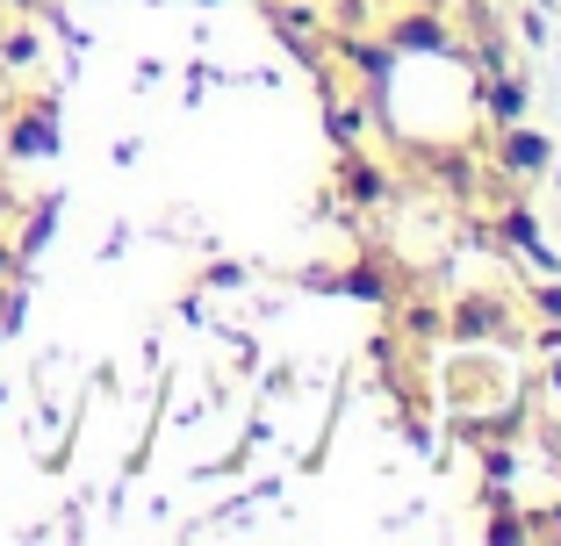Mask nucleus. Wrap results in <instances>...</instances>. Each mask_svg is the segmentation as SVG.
<instances>
[{
	"instance_id": "1",
	"label": "nucleus",
	"mask_w": 561,
	"mask_h": 546,
	"mask_svg": "<svg viewBox=\"0 0 561 546\" xmlns=\"http://www.w3.org/2000/svg\"><path fill=\"white\" fill-rule=\"evenodd\" d=\"M381 44L397 50V58H454V50H461V36H454L446 8H403V15L381 30Z\"/></svg>"
},
{
	"instance_id": "2",
	"label": "nucleus",
	"mask_w": 561,
	"mask_h": 546,
	"mask_svg": "<svg viewBox=\"0 0 561 546\" xmlns=\"http://www.w3.org/2000/svg\"><path fill=\"white\" fill-rule=\"evenodd\" d=\"M58 101H22L15 116H8V130H0V151L15 159V166H30V159H58Z\"/></svg>"
},
{
	"instance_id": "3",
	"label": "nucleus",
	"mask_w": 561,
	"mask_h": 546,
	"mask_svg": "<svg viewBox=\"0 0 561 546\" xmlns=\"http://www.w3.org/2000/svg\"><path fill=\"white\" fill-rule=\"evenodd\" d=\"M446 338H461V346H504L512 332V310H504V295H490V288H468L461 302H454V316H446Z\"/></svg>"
},
{
	"instance_id": "4",
	"label": "nucleus",
	"mask_w": 561,
	"mask_h": 546,
	"mask_svg": "<svg viewBox=\"0 0 561 546\" xmlns=\"http://www.w3.org/2000/svg\"><path fill=\"white\" fill-rule=\"evenodd\" d=\"M496 173L504 181H547L554 173V137L533 130V123H504L496 130Z\"/></svg>"
},
{
	"instance_id": "5",
	"label": "nucleus",
	"mask_w": 561,
	"mask_h": 546,
	"mask_svg": "<svg viewBox=\"0 0 561 546\" xmlns=\"http://www.w3.org/2000/svg\"><path fill=\"white\" fill-rule=\"evenodd\" d=\"M339 187H346V201H353V209H375V201L389 195V166L346 144V159H339Z\"/></svg>"
},
{
	"instance_id": "6",
	"label": "nucleus",
	"mask_w": 561,
	"mask_h": 546,
	"mask_svg": "<svg viewBox=\"0 0 561 546\" xmlns=\"http://www.w3.org/2000/svg\"><path fill=\"white\" fill-rule=\"evenodd\" d=\"M482 116H490V130L526 123V80H512V72H482Z\"/></svg>"
},
{
	"instance_id": "7",
	"label": "nucleus",
	"mask_w": 561,
	"mask_h": 546,
	"mask_svg": "<svg viewBox=\"0 0 561 546\" xmlns=\"http://www.w3.org/2000/svg\"><path fill=\"white\" fill-rule=\"evenodd\" d=\"M504 237H512V245L526 252L533 266H547V274H554V252H547V237H540V216H533V209H504Z\"/></svg>"
},
{
	"instance_id": "8",
	"label": "nucleus",
	"mask_w": 561,
	"mask_h": 546,
	"mask_svg": "<svg viewBox=\"0 0 561 546\" xmlns=\"http://www.w3.org/2000/svg\"><path fill=\"white\" fill-rule=\"evenodd\" d=\"M339 50H346V66L360 72V80H389V66H397V50L381 44V36H346Z\"/></svg>"
},
{
	"instance_id": "9",
	"label": "nucleus",
	"mask_w": 561,
	"mask_h": 546,
	"mask_svg": "<svg viewBox=\"0 0 561 546\" xmlns=\"http://www.w3.org/2000/svg\"><path fill=\"white\" fill-rule=\"evenodd\" d=\"M50 223H58V195H44V201H36V209H30V223H22V237H15V259H22V266H30L36 252H44Z\"/></svg>"
},
{
	"instance_id": "10",
	"label": "nucleus",
	"mask_w": 561,
	"mask_h": 546,
	"mask_svg": "<svg viewBox=\"0 0 561 546\" xmlns=\"http://www.w3.org/2000/svg\"><path fill=\"white\" fill-rule=\"evenodd\" d=\"M36 58H44V44H36V30H8V36H0V66H8V72H30Z\"/></svg>"
},
{
	"instance_id": "11",
	"label": "nucleus",
	"mask_w": 561,
	"mask_h": 546,
	"mask_svg": "<svg viewBox=\"0 0 561 546\" xmlns=\"http://www.w3.org/2000/svg\"><path fill=\"white\" fill-rule=\"evenodd\" d=\"M482 532H490V539H533V532H526V518H518V503H504V497L490 503V518H482Z\"/></svg>"
},
{
	"instance_id": "12",
	"label": "nucleus",
	"mask_w": 561,
	"mask_h": 546,
	"mask_svg": "<svg viewBox=\"0 0 561 546\" xmlns=\"http://www.w3.org/2000/svg\"><path fill=\"white\" fill-rule=\"evenodd\" d=\"M439 181L454 187V195H468V187H476V166H468L461 151H439Z\"/></svg>"
},
{
	"instance_id": "13",
	"label": "nucleus",
	"mask_w": 561,
	"mask_h": 546,
	"mask_svg": "<svg viewBox=\"0 0 561 546\" xmlns=\"http://www.w3.org/2000/svg\"><path fill=\"white\" fill-rule=\"evenodd\" d=\"M331 137H339V144L360 137V101H339V108H331Z\"/></svg>"
},
{
	"instance_id": "14",
	"label": "nucleus",
	"mask_w": 561,
	"mask_h": 546,
	"mask_svg": "<svg viewBox=\"0 0 561 546\" xmlns=\"http://www.w3.org/2000/svg\"><path fill=\"white\" fill-rule=\"evenodd\" d=\"M331 22H339V30H360V22H367V0H339V8H331Z\"/></svg>"
},
{
	"instance_id": "15",
	"label": "nucleus",
	"mask_w": 561,
	"mask_h": 546,
	"mask_svg": "<svg viewBox=\"0 0 561 546\" xmlns=\"http://www.w3.org/2000/svg\"><path fill=\"white\" fill-rule=\"evenodd\" d=\"M540 316H554V324H561V281H547V288H540Z\"/></svg>"
},
{
	"instance_id": "16",
	"label": "nucleus",
	"mask_w": 561,
	"mask_h": 546,
	"mask_svg": "<svg viewBox=\"0 0 561 546\" xmlns=\"http://www.w3.org/2000/svg\"><path fill=\"white\" fill-rule=\"evenodd\" d=\"M8 274H22V259H15V245H0V281H8Z\"/></svg>"
},
{
	"instance_id": "17",
	"label": "nucleus",
	"mask_w": 561,
	"mask_h": 546,
	"mask_svg": "<svg viewBox=\"0 0 561 546\" xmlns=\"http://www.w3.org/2000/svg\"><path fill=\"white\" fill-rule=\"evenodd\" d=\"M0 8H44V0H0Z\"/></svg>"
},
{
	"instance_id": "18",
	"label": "nucleus",
	"mask_w": 561,
	"mask_h": 546,
	"mask_svg": "<svg viewBox=\"0 0 561 546\" xmlns=\"http://www.w3.org/2000/svg\"><path fill=\"white\" fill-rule=\"evenodd\" d=\"M403 8H446V0H403Z\"/></svg>"
}]
</instances>
